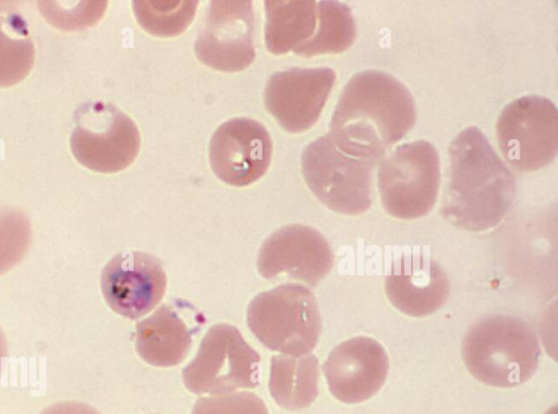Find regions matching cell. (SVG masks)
I'll use <instances>...</instances> for the list:
<instances>
[{
  "mask_svg": "<svg viewBox=\"0 0 558 414\" xmlns=\"http://www.w3.org/2000/svg\"><path fill=\"white\" fill-rule=\"evenodd\" d=\"M410 90L378 70L354 74L345 84L329 124V136L343 153L379 163L414 125Z\"/></svg>",
  "mask_w": 558,
  "mask_h": 414,
  "instance_id": "6da1fadb",
  "label": "cell"
},
{
  "mask_svg": "<svg viewBox=\"0 0 558 414\" xmlns=\"http://www.w3.org/2000/svg\"><path fill=\"white\" fill-rule=\"evenodd\" d=\"M447 184L440 214L466 231L496 227L515 197L513 173L476 126L459 132L448 148Z\"/></svg>",
  "mask_w": 558,
  "mask_h": 414,
  "instance_id": "7a4b0ae2",
  "label": "cell"
},
{
  "mask_svg": "<svg viewBox=\"0 0 558 414\" xmlns=\"http://www.w3.org/2000/svg\"><path fill=\"white\" fill-rule=\"evenodd\" d=\"M541 345L524 319L495 314L473 324L462 342L469 373L485 385L512 388L531 379L537 370Z\"/></svg>",
  "mask_w": 558,
  "mask_h": 414,
  "instance_id": "3957f363",
  "label": "cell"
},
{
  "mask_svg": "<svg viewBox=\"0 0 558 414\" xmlns=\"http://www.w3.org/2000/svg\"><path fill=\"white\" fill-rule=\"evenodd\" d=\"M246 321L263 345L290 356L311 353L322 331L316 297L298 283L280 284L254 296L247 306Z\"/></svg>",
  "mask_w": 558,
  "mask_h": 414,
  "instance_id": "277c9868",
  "label": "cell"
},
{
  "mask_svg": "<svg viewBox=\"0 0 558 414\" xmlns=\"http://www.w3.org/2000/svg\"><path fill=\"white\" fill-rule=\"evenodd\" d=\"M439 184V155L425 139L399 145L379 161L378 192L383 207L392 217L427 215L436 203Z\"/></svg>",
  "mask_w": 558,
  "mask_h": 414,
  "instance_id": "5b68a950",
  "label": "cell"
},
{
  "mask_svg": "<svg viewBox=\"0 0 558 414\" xmlns=\"http://www.w3.org/2000/svg\"><path fill=\"white\" fill-rule=\"evenodd\" d=\"M373 161L340 150L325 134L305 146L301 156L303 178L327 208L360 215L372 205Z\"/></svg>",
  "mask_w": 558,
  "mask_h": 414,
  "instance_id": "8992f818",
  "label": "cell"
},
{
  "mask_svg": "<svg viewBox=\"0 0 558 414\" xmlns=\"http://www.w3.org/2000/svg\"><path fill=\"white\" fill-rule=\"evenodd\" d=\"M70 145L74 158L85 168L114 173L135 160L141 135L134 121L114 105L92 100L74 112Z\"/></svg>",
  "mask_w": 558,
  "mask_h": 414,
  "instance_id": "52a82bcc",
  "label": "cell"
},
{
  "mask_svg": "<svg viewBox=\"0 0 558 414\" xmlns=\"http://www.w3.org/2000/svg\"><path fill=\"white\" fill-rule=\"evenodd\" d=\"M259 354L230 324L211 326L194 358L183 368L185 388L195 393L223 394L259 385Z\"/></svg>",
  "mask_w": 558,
  "mask_h": 414,
  "instance_id": "ba28073f",
  "label": "cell"
},
{
  "mask_svg": "<svg viewBox=\"0 0 558 414\" xmlns=\"http://www.w3.org/2000/svg\"><path fill=\"white\" fill-rule=\"evenodd\" d=\"M496 133L506 161L519 171H536L549 165L558 150V111L539 95H525L501 111Z\"/></svg>",
  "mask_w": 558,
  "mask_h": 414,
  "instance_id": "9c48e42d",
  "label": "cell"
},
{
  "mask_svg": "<svg viewBox=\"0 0 558 414\" xmlns=\"http://www.w3.org/2000/svg\"><path fill=\"white\" fill-rule=\"evenodd\" d=\"M252 1L215 0L194 44L197 59L221 72H239L255 60Z\"/></svg>",
  "mask_w": 558,
  "mask_h": 414,
  "instance_id": "30bf717a",
  "label": "cell"
},
{
  "mask_svg": "<svg viewBox=\"0 0 558 414\" xmlns=\"http://www.w3.org/2000/svg\"><path fill=\"white\" fill-rule=\"evenodd\" d=\"M333 253L315 228L288 224L272 232L257 256L259 275L267 280L289 278L315 288L331 270Z\"/></svg>",
  "mask_w": 558,
  "mask_h": 414,
  "instance_id": "8fae6325",
  "label": "cell"
},
{
  "mask_svg": "<svg viewBox=\"0 0 558 414\" xmlns=\"http://www.w3.org/2000/svg\"><path fill=\"white\" fill-rule=\"evenodd\" d=\"M167 276L161 261L138 251H122L104 267L100 290L107 305L118 315L137 319L163 299Z\"/></svg>",
  "mask_w": 558,
  "mask_h": 414,
  "instance_id": "7c38bea8",
  "label": "cell"
},
{
  "mask_svg": "<svg viewBox=\"0 0 558 414\" xmlns=\"http://www.w3.org/2000/svg\"><path fill=\"white\" fill-rule=\"evenodd\" d=\"M272 141L267 129L251 118L220 124L209 141V163L216 176L232 186H246L268 170Z\"/></svg>",
  "mask_w": 558,
  "mask_h": 414,
  "instance_id": "4fadbf2b",
  "label": "cell"
},
{
  "mask_svg": "<svg viewBox=\"0 0 558 414\" xmlns=\"http://www.w3.org/2000/svg\"><path fill=\"white\" fill-rule=\"evenodd\" d=\"M335 81V71L326 66L276 72L266 83L265 107L287 132H304L318 120Z\"/></svg>",
  "mask_w": 558,
  "mask_h": 414,
  "instance_id": "5bb4252c",
  "label": "cell"
},
{
  "mask_svg": "<svg viewBox=\"0 0 558 414\" xmlns=\"http://www.w3.org/2000/svg\"><path fill=\"white\" fill-rule=\"evenodd\" d=\"M330 393L340 402L356 404L375 395L386 381L389 358L384 346L369 337H354L338 344L324 362Z\"/></svg>",
  "mask_w": 558,
  "mask_h": 414,
  "instance_id": "9a60e30c",
  "label": "cell"
},
{
  "mask_svg": "<svg viewBox=\"0 0 558 414\" xmlns=\"http://www.w3.org/2000/svg\"><path fill=\"white\" fill-rule=\"evenodd\" d=\"M204 322L205 317L191 303L184 300L165 303L137 324L136 351L151 366H175L187 356L193 336Z\"/></svg>",
  "mask_w": 558,
  "mask_h": 414,
  "instance_id": "2e32d148",
  "label": "cell"
},
{
  "mask_svg": "<svg viewBox=\"0 0 558 414\" xmlns=\"http://www.w3.org/2000/svg\"><path fill=\"white\" fill-rule=\"evenodd\" d=\"M390 303L411 317H424L438 310L450 293V281L425 253L412 252L396 258L385 279Z\"/></svg>",
  "mask_w": 558,
  "mask_h": 414,
  "instance_id": "e0dca14e",
  "label": "cell"
},
{
  "mask_svg": "<svg viewBox=\"0 0 558 414\" xmlns=\"http://www.w3.org/2000/svg\"><path fill=\"white\" fill-rule=\"evenodd\" d=\"M318 360L312 353L271 356L268 388L280 407L298 411L311 405L318 395Z\"/></svg>",
  "mask_w": 558,
  "mask_h": 414,
  "instance_id": "ac0fdd59",
  "label": "cell"
},
{
  "mask_svg": "<svg viewBox=\"0 0 558 414\" xmlns=\"http://www.w3.org/2000/svg\"><path fill=\"white\" fill-rule=\"evenodd\" d=\"M265 42L272 54L295 50L315 33L317 2L313 0H267Z\"/></svg>",
  "mask_w": 558,
  "mask_h": 414,
  "instance_id": "d6986e66",
  "label": "cell"
},
{
  "mask_svg": "<svg viewBox=\"0 0 558 414\" xmlns=\"http://www.w3.org/2000/svg\"><path fill=\"white\" fill-rule=\"evenodd\" d=\"M356 27L351 10L333 0L317 2V25L314 35L294 50L301 57L339 53L353 44Z\"/></svg>",
  "mask_w": 558,
  "mask_h": 414,
  "instance_id": "ffe728a7",
  "label": "cell"
},
{
  "mask_svg": "<svg viewBox=\"0 0 558 414\" xmlns=\"http://www.w3.org/2000/svg\"><path fill=\"white\" fill-rule=\"evenodd\" d=\"M35 61L27 22L16 13L0 15V87L23 81Z\"/></svg>",
  "mask_w": 558,
  "mask_h": 414,
  "instance_id": "44dd1931",
  "label": "cell"
},
{
  "mask_svg": "<svg viewBox=\"0 0 558 414\" xmlns=\"http://www.w3.org/2000/svg\"><path fill=\"white\" fill-rule=\"evenodd\" d=\"M197 1H133L138 24L147 33L158 37L182 34L192 23Z\"/></svg>",
  "mask_w": 558,
  "mask_h": 414,
  "instance_id": "7402d4cb",
  "label": "cell"
},
{
  "mask_svg": "<svg viewBox=\"0 0 558 414\" xmlns=\"http://www.w3.org/2000/svg\"><path fill=\"white\" fill-rule=\"evenodd\" d=\"M31 239L27 216L16 208H0V275L23 259Z\"/></svg>",
  "mask_w": 558,
  "mask_h": 414,
  "instance_id": "603a6c76",
  "label": "cell"
},
{
  "mask_svg": "<svg viewBox=\"0 0 558 414\" xmlns=\"http://www.w3.org/2000/svg\"><path fill=\"white\" fill-rule=\"evenodd\" d=\"M191 414H269V411L258 395L240 391L199 398Z\"/></svg>",
  "mask_w": 558,
  "mask_h": 414,
  "instance_id": "cb8c5ba5",
  "label": "cell"
},
{
  "mask_svg": "<svg viewBox=\"0 0 558 414\" xmlns=\"http://www.w3.org/2000/svg\"><path fill=\"white\" fill-rule=\"evenodd\" d=\"M43 15L58 28L76 29L89 26L97 22L106 9V2L84 1L83 4H76L66 11L56 2H39Z\"/></svg>",
  "mask_w": 558,
  "mask_h": 414,
  "instance_id": "d4e9b609",
  "label": "cell"
},
{
  "mask_svg": "<svg viewBox=\"0 0 558 414\" xmlns=\"http://www.w3.org/2000/svg\"><path fill=\"white\" fill-rule=\"evenodd\" d=\"M40 414H101L93 406L77 401H63L45 409Z\"/></svg>",
  "mask_w": 558,
  "mask_h": 414,
  "instance_id": "484cf974",
  "label": "cell"
},
{
  "mask_svg": "<svg viewBox=\"0 0 558 414\" xmlns=\"http://www.w3.org/2000/svg\"><path fill=\"white\" fill-rule=\"evenodd\" d=\"M8 358V342L5 336L0 327V376L4 362Z\"/></svg>",
  "mask_w": 558,
  "mask_h": 414,
  "instance_id": "4316f807",
  "label": "cell"
}]
</instances>
